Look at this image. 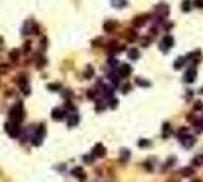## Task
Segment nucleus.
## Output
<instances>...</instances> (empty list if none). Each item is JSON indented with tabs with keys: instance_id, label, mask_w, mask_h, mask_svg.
<instances>
[{
	"instance_id": "nucleus-1",
	"label": "nucleus",
	"mask_w": 203,
	"mask_h": 182,
	"mask_svg": "<svg viewBox=\"0 0 203 182\" xmlns=\"http://www.w3.org/2000/svg\"><path fill=\"white\" fill-rule=\"evenodd\" d=\"M9 117L14 123H20L24 117V109H23V103L21 102H17L12 108L9 109Z\"/></svg>"
},
{
	"instance_id": "nucleus-2",
	"label": "nucleus",
	"mask_w": 203,
	"mask_h": 182,
	"mask_svg": "<svg viewBox=\"0 0 203 182\" xmlns=\"http://www.w3.org/2000/svg\"><path fill=\"white\" fill-rule=\"evenodd\" d=\"M173 44H174V38L171 35H165L162 38V41H161V44H159V47H161V50L162 52H168L170 50V47H173Z\"/></svg>"
},
{
	"instance_id": "nucleus-3",
	"label": "nucleus",
	"mask_w": 203,
	"mask_h": 182,
	"mask_svg": "<svg viewBox=\"0 0 203 182\" xmlns=\"http://www.w3.org/2000/svg\"><path fill=\"white\" fill-rule=\"evenodd\" d=\"M5 127H6V132H8L11 137L17 138V137L20 135V126H18V123H14V122H11V123H6V125H5Z\"/></svg>"
},
{
	"instance_id": "nucleus-4",
	"label": "nucleus",
	"mask_w": 203,
	"mask_h": 182,
	"mask_svg": "<svg viewBox=\"0 0 203 182\" xmlns=\"http://www.w3.org/2000/svg\"><path fill=\"white\" fill-rule=\"evenodd\" d=\"M168 12H170V9H168V6H167L165 3H161V5H158L156 6V14H158V18H167L168 17Z\"/></svg>"
},
{
	"instance_id": "nucleus-5",
	"label": "nucleus",
	"mask_w": 203,
	"mask_h": 182,
	"mask_svg": "<svg viewBox=\"0 0 203 182\" xmlns=\"http://www.w3.org/2000/svg\"><path fill=\"white\" fill-rule=\"evenodd\" d=\"M196 76H197V70H196V67L193 65L191 68H188V70L185 72L184 81H185V82H188V84H191V82H194Z\"/></svg>"
},
{
	"instance_id": "nucleus-6",
	"label": "nucleus",
	"mask_w": 203,
	"mask_h": 182,
	"mask_svg": "<svg viewBox=\"0 0 203 182\" xmlns=\"http://www.w3.org/2000/svg\"><path fill=\"white\" fill-rule=\"evenodd\" d=\"M130 73H132V67H130L129 64H121L118 67V76L120 77H128Z\"/></svg>"
},
{
	"instance_id": "nucleus-7",
	"label": "nucleus",
	"mask_w": 203,
	"mask_h": 182,
	"mask_svg": "<svg viewBox=\"0 0 203 182\" xmlns=\"http://www.w3.org/2000/svg\"><path fill=\"white\" fill-rule=\"evenodd\" d=\"M92 155H94V156H99V158L105 156V155H106V149H105V146L102 144V143L95 144L94 146V149H92Z\"/></svg>"
},
{
	"instance_id": "nucleus-8",
	"label": "nucleus",
	"mask_w": 203,
	"mask_h": 182,
	"mask_svg": "<svg viewBox=\"0 0 203 182\" xmlns=\"http://www.w3.org/2000/svg\"><path fill=\"white\" fill-rule=\"evenodd\" d=\"M65 115H67V112H65L62 108H55L52 111V118H53V120H62Z\"/></svg>"
},
{
	"instance_id": "nucleus-9",
	"label": "nucleus",
	"mask_w": 203,
	"mask_h": 182,
	"mask_svg": "<svg viewBox=\"0 0 203 182\" xmlns=\"http://www.w3.org/2000/svg\"><path fill=\"white\" fill-rule=\"evenodd\" d=\"M181 140H182V144H184V147H186V149H189V147H193L194 146V143H196V138L194 137H181Z\"/></svg>"
},
{
	"instance_id": "nucleus-10",
	"label": "nucleus",
	"mask_w": 203,
	"mask_h": 182,
	"mask_svg": "<svg viewBox=\"0 0 203 182\" xmlns=\"http://www.w3.org/2000/svg\"><path fill=\"white\" fill-rule=\"evenodd\" d=\"M148 15H140V17H135L133 18V26H136V27H140V26H143L146 21H147Z\"/></svg>"
},
{
	"instance_id": "nucleus-11",
	"label": "nucleus",
	"mask_w": 203,
	"mask_h": 182,
	"mask_svg": "<svg viewBox=\"0 0 203 182\" xmlns=\"http://www.w3.org/2000/svg\"><path fill=\"white\" fill-rule=\"evenodd\" d=\"M115 27H117V23H115L114 20H108V21H105V24H103V29H105L106 32H112Z\"/></svg>"
},
{
	"instance_id": "nucleus-12",
	"label": "nucleus",
	"mask_w": 203,
	"mask_h": 182,
	"mask_svg": "<svg viewBox=\"0 0 203 182\" xmlns=\"http://www.w3.org/2000/svg\"><path fill=\"white\" fill-rule=\"evenodd\" d=\"M71 175L76 176V178H79V179H85V173H83L82 167H74L73 170H71Z\"/></svg>"
},
{
	"instance_id": "nucleus-13",
	"label": "nucleus",
	"mask_w": 203,
	"mask_h": 182,
	"mask_svg": "<svg viewBox=\"0 0 203 182\" xmlns=\"http://www.w3.org/2000/svg\"><path fill=\"white\" fill-rule=\"evenodd\" d=\"M188 59H186V56H182V58H179V59H176L174 61V64H173V67L176 68V70H179V68H182L184 67V64L186 62Z\"/></svg>"
},
{
	"instance_id": "nucleus-14",
	"label": "nucleus",
	"mask_w": 203,
	"mask_h": 182,
	"mask_svg": "<svg viewBox=\"0 0 203 182\" xmlns=\"http://www.w3.org/2000/svg\"><path fill=\"white\" fill-rule=\"evenodd\" d=\"M77 123H79V115H77V114H71V115L68 117V126L73 127V126H76Z\"/></svg>"
},
{
	"instance_id": "nucleus-15",
	"label": "nucleus",
	"mask_w": 203,
	"mask_h": 182,
	"mask_svg": "<svg viewBox=\"0 0 203 182\" xmlns=\"http://www.w3.org/2000/svg\"><path fill=\"white\" fill-rule=\"evenodd\" d=\"M135 84H136L138 87H150V82L146 81L144 77H136V79H135Z\"/></svg>"
},
{
	"instance_id": "nucleus-16",
	"label": "nucleus",
	"mask_w": 203,
	"mask_h": 182,
	"mask_svg": "<svg viewBox=\"0 0 203 182\" xmlns=\"http://www.w3.org/2000/svg\"><path fill=\"white\" fill-rule=\"evenodd\" d=\"M18 58H20V50L14 49V50H11V52H9V59H11L12 62L18 61Z\"/></svg>"
},
{
	"instance_id": "nucleus-17",
	"label": "nucleus",
	"mask_w": 203,
	"mask_h": 182,
	"mask_svg": "<svg viewBox=\"0 0 203 182\" xmlns=\"http://www.w3.org/2000/svg\"><path fill=\"white\" fill-rule=\"evenodd\" d=\"M111 3L115 8H124V6H128V0H111Z\"/></svg>"
},
{
	"instance_id": "nucleus-18",
	"label": "nucleus",
	"mask_w": 203,
	"mask_h": 182,
	"mask_svg": "<svg viewBox=\"0 0 203 182\" xmlns=\"http://www.w3.org/2000/svg\"><path fill=\"white\" fill-rule=\"evenodd\" d=\"M129 58L132 59V61L138 59V58H140V50H138V49H135V47H133V49H130V50H129Z\"/></svg>"
},
{
	"instance_id": "nucleus-19",
	"label": "nucleus",
	"mask_w": 203,
	"mask_h": 182,
	"mask_svg": "<svg viewBox=\"0 0 203 182\" xmlns=\"http://www.w3.org/2000/svg\"><path fill=\"white\" fill-rule=\"evenodd\" d=\"M181 175L182 176H193L194 175V168H191V167H185L181 170Z\"/></svg>"
},
{
	"instance_id": "nucleus-20",
	"label": "nucleus",
	"mask_w": 203,
	"mask_h": 182,
	"mask_svg": "<svg viewBox=\"0 0 203 182\" xmlns=\"http://www.w3.org/2000/svg\"><path fill=\"white\" fill-rule=\"evenodd\" d=\"M170 132H171V126H170V123H164V126H162V137L167 138V137L170 135Z\"/></svg>"
},
{
	"instance_id": "nucleus-21",
	"label": "nucleus",
	"mask_w": 203,
	"mask_h": 182,
	"mask_svg": "<svg viewBox=\"0 0 203 182\" xmlns=\"http://www.w3.org/2000/svg\"><path fill=\"white\" fill-rule=\"evenodd\" d=\"M191 0H184L182 2V11L184 12H188V11H191Z\"/></svg>"
},
{
	"instance_id": "nucleus-22",
	"label": "nucleus",
	"mask_w": 203,
	"mask_h": 182,
	"mask_svg": "<svg viewBox=\"0 0 203 182\" xmlns=\"http://www.w3.org/2000/svg\"><path fill=\"white\" fill-rule=\"evenodd\" d=\"M103 94H105V97L111 99L112 94H114V88L112 87H103Z\"/></svg>"
},
{
	"instance_id": "nucleus-23",
	"label": "nucleus",
	"mask_w": 203,
	"mask_h": 182,
	"mask_svg": "<svg viewBox=\"0 0 203 182\" xmlns=\"http://www.w3.org/2000/svg\"><path fill=\"white\" fill-rule=\"evenodd\" d=\"M203 164V155L200 156H196L194 159H193V167H200Z\"/></svg>"
},
{
	"instance_id": "nucleus-24",
	"label": "nucleus",
	"mask_w": 203,
	"mask_h": 182,
	"mask_svg": "<svg viewBox=\"0 0 203 182\" xmlns=\"http://www.w3.org/2000/svg\"><path fill=\"white\" fill-rule=\"evenodd\" d=\"M83 76H85V79H90V77L94 76V68H92L91 65L87 67V70H85V74H83Z\"/></svg>"
},
{
	"instance_id": "nucleus-25",
	"label": "nucleus",
	"mask_w": 203,
	"mask_h": 182,
	"mask_svg": "<svg viewBox=\"0 0 203 182\" xmlns=\"http://www.w3.org/2000/svg\"><path fill=\"white\" fill-rule=\"evenodd\" d=\"M129 156H130V152L128 150V149H123V150H121V158H120V161H121V163H124Z\"/></svg>"
},
{
	"instance_id": "nucleus-26",
	"label": "nucleus",
	"mask_w": 203,
	"mask_h": 182,
	"mask_svg": "<svg viewBox=\"0 0 203 182\" xmlns=\"http://www.w3.org/2000/svg\"><path fill=\"white\" fill-rule=\"evenodd\" d=\"M47 90L59 91V90H61V84H49V85H47Z\"/></svg>"
},
{
	"instance_id": "nucleus-27",
	"label": "nucleus",
	"mask_w": 203,
	"mask_h": 182,
	"mask_svg": "<svg viewBox=\"0 0 203 182\" xmlns=\"http://www.w3.org/2000/svg\"><path fill=\"white\" fill-rule=\"evenodd\" d=\"M118 77H120V76H117V74H109V79H111V82H112V85H114V87H117V85H118Z\"/></svg>"
},
{
	"instance_id": "nucleus-28",
	"label": "nucleus",
	"mask_w": 203,
	"mask_h": 182,
	"mask_svg": "<svg viewBox=\"0 0 203 182\" xmlns=\"http://www.w3.org/2000/svg\"><path fill=\"white\" fill-rule=\"evenodd\" d=\"M126 36H128L129 39H133V38H136V32H135V31H132V29H129V31L126 32Z\"/></svg>"
},
{
	"instance_id": "nucleus-29",
	"label": "nucleus",
	"mask_w": 203,
	"mask_h": 182,
	"mask_svg": "<svg viewBox=\"0 0 203 182\" xmlns=\"http://www.w3.org/2000/svg\"><path fill=\"white\" fill-rule=\"evenodd\" d=\"M186 134H188V127H181V129L177 130V135H179V137H184Z\"/></svg>"
},
{
	"instance_id": "nucleus-30",
	"label": "nucleus",
	"mask_w": 203,
	"mask_h": 182,
	"mask_svg": "<svg viewBox=\"0 0 203 182\" xmlns=\"http://www.w3.org/2000/svg\"><path fill=\"white\" fill-rule=\"evenodd\" d=\"M138 146L140 147H147V146H150V141L148 140H140L138 141Z\"/></svg>"
},
{
	"instance_id": "nucleus-31",
	"label": "nucleus",
	"mask_w": 203,
	"mask_h": 182,
	"mask_svg": "<svg viewBox=\"0 0 203 182\" xmlns=\"http://www.w3.org/2000/svg\"><path fill=\"white\" fill-rule=\"evenodd\" d=\"M18 84H20V87H24V85H27V79H26V76H20Z\"/></svg>"
},
{
	"instance_id": "nucleus-32",
	"label": "nucleus",
	"mask_w": 203,
	"mask_h": 182,
	"mask_svg": "<svg viewBox=\"0 0 203 182\" xmlns=\"http://www.w3.org/2000/svg\"><path fill=\"white\" fill-rule=\"evenodd\" d=\"M117 103H118V100H117V99H109V108H117Z\"/></svg>"
},
{
	"instance_id": "nucleus-33",
	"label": "nucleus",
	"mask_w": 203,
	"mask_h": 182,
	"mask_svg": "<svg viewBox=\"0 0 203 182\" xmlns=\"http://www.w3.org/2000/svg\"><path fill=\"white\" fill-rule=\"evenodd\" d=\"M8 70H9V65L8 64H2L0 65V73H6Z\"/></svg>"
},
{
	"instance_id": "nucleus-34",
	"label": "nucleus",
	"mask_w": 203,
	"mask_h": 182,
	"mask_svg": "<svg viewBox=\"0 0 203 182\" xmlns=\"http://www.w3.org/2000/svg\"><path fill=\"white\" fill-rule=\"evenodd\" d=\"M29 24H30V23L27 21V23L23 26V35H27V34H29Z\"/></svg>"
},
{
	"instance_id": "nucleus-35",
	"label": "nucleus",
	"mask_w": 203,
	"mask_h": 182,
	"mask_svg": "<svg viewBox=\"0 0 203 182\" xmlns=\"http://www.w3.org/2000/svg\"><path fill=\"white\" fill-rule=\"evenodd\" d=\"M194 109H196V111H200V109H203V102H200V100H199V102H196Z\"/></svg>"
},
{
	"instance_id": "nucleus-36",
	"label": "nucleus",
	"mask_w": 203,
	"mask_h": 182,
	"mask_svg": "<svg viewBox=\"0 0 203 182\" xmlns=\"http://www.w3.org/2000/svg\"><path fill=\"white\" fill-rule=\"evenodd\" d=\"M194 6H196V8H200V9H203V0H194Z\"/></svg>"
},
{
	"instance_id": "nucleus-37",
	"label": "nucleus",
	"mask_w": 203,
	"mask_h": 182,
	"mask_svg": "<svg viewBox=\"0 0 203 182\" xmlns=\"http://www.w3.org/2000/svg\"><path fill=\"white\" fill-rule=\"evenodd\" d=\"M121 90H123V93H124V94H126V93H129V91H130V85H129V84L123 85V87H121Z\"/></svg>"
},
{
	"instance_id": "nucleus-38",
	"label": "nucleus",
	"mask_w": 203,
	"mask_h": 182,
	"mask_svg": "<svg viewBox=\"0 0 203 182\" xmlns=\"http://www.w3.org/2000/svg\"><path fill=\"white\" fill-rule=\"evenodd\" d=\"M32 34H39V27H38V24H32Z\"/></svg>"
},
{
	"instance_id": "nucleus-39",
	"label": "nucleus",
	"mask_w": 203,
	"mask_h": 182,
	"mask_svg": "<svg viewBox=\"0 0 203 182\" xmlns=\"http://www.w3.org/2000/svg\"><path fill=\"white\" fill-rule=\"evenodd\" d=\"M148 41H150V38H148V36H146V38H143V39H141V44L146 47V46H148Z\"/></svg>"
},
{
	"instance_id": "nucleus-40",
	"label": "nucleus",
	"mask_w": 203,
	"mask_h": 182,
	"mask_svg": "<svg viewBox=\"0 0 203 182\" xmlns=\"http://www.w3.org/2000/svg\"><path fill=\"white\" fill-rule=\"evenodd\" d=\"M97 103H99V105L95 106V111H99V112H100V111H103V109H105V105H102V102H97Z\"/></svg>"
},
{
	"instance_id": "nucleus-41",
	"label": "nucleus",
	"mask_w": 203,
	"mask_h": 182,
	"mask_svg": "<svg viewBox=\"0 0 203 182\" xmlns=\"http://www.w3.org/2000/svg\"><path fill=\"white\" fill-rule=\"evenodd\" d=\"M92 159H94V155H92V156H88V155L83 156V161H85V163H92Z\"/></svg>"
},
{
	"instance_id": "nucleus-42",
	"label": "nucleus",
	"mask_w": 203,
	"mask_h": 182,
	"mask_svg": "<svg viewBox=\"0 0 203 182\" xmlns=\"http://www.w3.org/2000/svg\"><path fill=\"white\" fill-rule=\"evenodd\" d=\"M23 49H24L26 52H29V50H30V41H26V46H24Z\"/></svg>"
},
{
	"instance_id": "nucleus-43",
	"label": "nucleus",
	"mask_w": 203,
	"mask_h": 182,
	"mask_svg": "<svg viewBox=\"0 0 203 182\" xmlns=\"http://www.w3.org/2000/svg\"><path fill=\"white\" fill-rule=\"evenodd\" d=\"M88 97H90V99H94V97H95V93H94V90L88 91Z\"/></svg>"
},
{
	"instance_id": "nucleus-44",
	"label": "nucleus",
	"mask_w": 203,
	"mask_h": 182,
	"mask_svg": "<svg viewBox=\"0 0 203 182\" xmlns=\"http://www.w3.org/2000/svg\"><path fill=\"white\" fill-rule=\"evenodd\" d=\"M65 106H67V109H70V111H71V109H74V106L71 105V102H67V105H65Z\"/></svg>"
},
{
	"instance_id": "nucleus-45",
	"label": "nucleus",
	"mask_w": 203,
	"mask_h": 182,
	"mask_svg": "<svg viewBox=\"0 0 203 182\" xmlns=\"http://www.w3.org/2000/svg\"><path fill=\"white\" fill-rule=\"evenodd\" d=\"M2 44H3V38L0 36V47H2Z\"/></svg>"
},
{
	"instance_id": "nucleus-46",
	"label": "nucleus",
	"mask_w": 203,
	"mask_h": 182,
	"mask_svg": "<svg viewBox=\"0 0 203 182\" xmlns=\"http://www.w3.org/2000/svg\"><path fill=\"white\" fill-rule=\"evenodd\" d=\"M199 93H202V94H203V87H202V88H200V91H199Z\"/></svg>"
},
{
	"instance_id": "nucleus-47",
	"label": "nucleus",
	"mask_w": 203,
	"mask_h": 182,
	"mask_svg": "<svg viewBox=\"0 0 203 182\" xmlns=\"http://www.w3.org/2000/svg\"><path fill=\"white\" fill-rule=\"evenodd\" d=\"M194 182H200V181H194Z\"/></svg>"
},
{
	"instance_id": "nucleus-48",
	"label": "nucleus",
	"mask_w": 203,
	"mask_h": 182,
	"mask_svg": "<svg viewBox=\"0 0 203 182\" xmlns=\"http://www.w3.org/2000/svg\"><path fill=\"white\" fill-rule=\"evenodd\" d=\"M170 182H174V181H170Z\"/></svg>"
}]
</instances>
